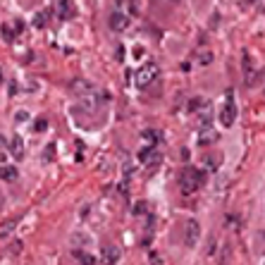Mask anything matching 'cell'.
Instances as JSON below:
<instances>
[{"instance_id":"cell-1","label":"cell","mask_w":265,"mask_h":265,"mask_svg":"<svg viewBox=\"0 0 265 265\" xmlns=\"http://www.w3.org/2000/svg\"><path fill=\"white\" fill-rule=\"evenodd\" d=\"M201 184H203V172H199L196 167H186L184 172H182V177H179V186H182V191H184L186 196L194 194Z\"/></svg>"},{"instance_id":"cell-2","label":"cell","mask_w":265,"mask_h":265,"mask_svg":"<svg viewBox=\"0 0 265 265\" xmlns=\"http://www.w3.org/2000/svg\"><path fill=\"white\" fill-rule=\"evenodd\" d=\"M158 74H160L158 65L148 62V65H144L139 72H136V86H139V89H148L153 81L158 79Z\"/></svg>"},{"instance_id":"cell-3","label":"cell","mask_w":265,"mask_h":265,"mask_svg":"<svg viewBox=\"0 0 265 265\" xmlns=\"http://www.w3.org/2000/svg\"><path fill=\"white\" fill-rule=\"evenodd\" d=\"M234 119H237V103H234V93L229 91L227 93V103L222 107V112H220V124L222 127H232Z\"/></svg>"},{"instance_id":"cell-4","label":"cell","mask_w":265,"mask_h":265,"mask_svg":"<svg viewBox=\"0 0 265 265\" xmlns=\"http://www.w3.org/2000/svg\"><path fill=\"white\" fill-rule=\"evenodd\" d=\"M199 239H201V225H199V220H186V227H184V241H186V246L189 249H194L196 244H199Z\"/></svg>"},{"instance_id":"cell-5","label":"cell","mask_w":265,"mask_h":265,"mask_svg":"<svg viewBox=\"0 0 265 265\" xmlns=\"http://www.w3.org/2000/svg\"><path fill=\"white\" fill-rule=\"evenodd\" d=\"M119 258H122L119 246H115V244H107V246H103V253H101V261H103V265H117Z\"/></svg>"},{"instance_id":"cell-6","label":"cell","mask_w":265,"mask_h":265,"mask_svg":"<svg viewBox=\"0 0 265 265\" xmlns=\"http://www.w3.org/2000/svg\"><path fill=\"white\" fill-rule=\"evenodd\" d=\"M241 67H244V74H246V84H253V79H256V65H253V57L249 51H244V55H241Z\"/></svg>"},{"instance_id":"cell-7","label":"cell","mask_w":265,"mask_h":265,"mask_svg":"<svg viewBox=\"0 0 265 265\" xmlns=\"http://www.w3.org/2000/svg\"><path fill=\"white\" fill-rule=\"evenodd\" d=\"M69 89H72V93H74L77 98H84L86 93L93 91V86L89 84V81H84V79H74L72 84H69Z\"/></svg>"},{"instance_id":"cell-8","label":"cell","mask_w":265,"mask_h":265,"mask_svg":"<svg viewBox=\"0 0 265 265\" xmlns=\"http://www.w3.org/2000/svg\"><path fill=\"white\" fill-rule=\"evenodd\" d=\"M127 24H129V17H127V14L112 12V17H110V29H112V31H124Z\"/></svg>"},{"instance_id":"cell-9","label":"cell","mask_w":265,"mask_h":265,"mask_svg":"<svg viewBox=\"0 0 265 265\" xmlns=\"http://www.w3.org/2000/svg\"><path fill=\"white\" fill-rule=\"evenodd\" d=\"M139 158H141V162H144V165H158L160 162V153L158 151H156V148H144V151H141V156H139Z\"/></svg>"},{"instance_id":"cell-10","label":"cell","mask_w":265,"mask_h":265,"mask_svg":"<svg viewBox=\"0 0 265 265\" xmlns=\"http://www.w3.org/2000/svg\"><path fill=\"white\" fill-rule=\"evenodd\" d=\"M17 222H19L17 217H10V220H5V222L0 225V239H7V237H10V234L14 232V227H17Z\"/></svg>"},{"instance_id":"cell-11","label":"cell","mask_w":265,"mask_h":265,"mask_svg":"<svg viewBox=\"0 0 265 265\" xmlns=\"http://www.w3.org/2000/svg\"><path fill=\"white\" fill-rule=\"evenodd\" d=\"M10 151H12V156L17 160L22 158V156H24V146H22V136H17V134H14L12 136V141H10Z\"/></svg>"},{"instance_id":"cell-12","label":"cell","mask_w":265,"mask_h":265,"mask_svg":"<svg viewBox=\"0 0 265 265\" xmlns=\"http://www.w3.org/2000/svg\"><path fill=\"white\" fill-rule=\"evenodd\" d=\"M0 179H5V182L17 179V167H14V165H2V167H0Z\"/></svg>"},{"instance_id":"cell-13","label":"cell","mask_w":265,"mask_h":265,"mask_svg":"<svg viewBox=\"0 0 265 265\" xmlns=\"http://www.w3.org/2000/svg\"><path fill=\"white\" fill-rule=\"evenodd\" d=\"M74 258L79 261V265H93V263H96V258H93L91 253L79 251V249H74Z\"/></svg>"},{"instance_id":"cell-14","label":"cell","mask_w":265,"mask_h":265,"mask_svg":"<svg viewBox=\"0 0 265 265\" xmlns=\"http://www.w3.org/2000/svg\"><path fill=\"white\" fill-rule=\"evenodd\" d=\"M72 12V7H69V0H57V14H60V19H67Z\"/></svg>"},{"instance_id":"cell-15","label":"cell","mask_w":265,"mask_h":265,"mask_svg":"<svg viewBox=\"0 0 265 265\" xmlns=\"http://www.w3.org/2000/svg\"><path fill=\"white\" fill-rule=\"evenodd\" d=\"M31 129H34V132H46V129H48V119L39 117L36 122H34V127H31Z\"/></svg>"},{"instance_id":"cell-16","label":"cell","mask_w":265,"mask_h":265,"mask_svg":"<svg viewBox=\"0 0 265 265\" xmlns=\"http://www.w3.org/2000/svg\"><path fill=\"white\" fill-rule=\"evenodd\" d=\"M34 27L36 29L46 27V12H36V17H34Z\"/></svg>"},{"instance_id":"cell-17","label":"cell","mask_w":265,"mask_h":265,"mask_svg":"<svg viewBox=\"0 0 265 265\" xmlns=\"http://www.w3.org/2000/svg\"><path fill=\"white\" fill-rule=\"evenodd\" d=\"M144 139L148 141V146H151V148H156L153 144L158 141V134H156V132H144Z\"/></svg>"},{"instance_id":"cell-18","label":"cell","mask_w":265,"mask_h":265,"mask_svg":"<svg viewBox=\"0 0 265 265\" xmlns=\"http://www.w3.org/2000/svg\"><path fill=\"white\" fill-rule=\"evenodd\" d=\"M55 156V146L53 144H48V146H46V151H43V160H46V162H51V158H53Z\"/></svg>"},{"instance_id":"cell-19","label":"cell","mask_w":265,"mask_h":265,"mask_svg":"<svg viewBox=\"0 0 265 265\" xmlns=\"http://www.w3.org/2000/svg\"><path fill=\"white\" fill-rule=\"evenodd\" d=\"M201 103H203L201 98H194V101H189V112H196V110H199V106H201Z\"/></svg>"},{"instance_id":"cell-20","label":"cell","mask_w":265,"mask_h":265,"mask_svg":"<svg viewBox=\"0 0 265 265\" xmlns=\"http://www.w3.org/2000/svg\"><path fill=\"white\" fill-rule=\"evenodd\" d=\"M144 211H146V203H144V201L134 206V212H136V215H141V212H144Z\"/></svg>"},{"instance_id":"cell-21","label":"cell","mask_w":265,"mask_h":265,"mask_svg":"<svg viewBox=\"0 0 265 265\" xmlns=\"http://www.w3.org/2000/svg\"><path fill=\"white\" fill-rule=\"evenodd\" d=\"M0 146H5V139H2V134H0Z\"/></svg>"},{"instance_id":"cell-22","label":"cell","mask_w":265,"mask_h":265,"mask_svg":"<svg viewBox=\"0 0 265 265\" xmlns=\"http://www.w3.org/2000/svg\"><path fill=\"white\" fill-rule=\"evenodd\" d=\"M0 79H2V69H0Z\"/></svg>"},{"instance_id":"cell-23","label":"cell","mask_w":265,"mask_h":265,"mask_svg":"<svg viewBox=\"0 0 265 265\" xmlns=\"http://www.w3.org/2000/svg\"><path fill=\"white\" fill-rule=\"evenodd\" d=\"M263 74H265V72H263Z\"/></svg>"}]
</instances>
